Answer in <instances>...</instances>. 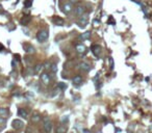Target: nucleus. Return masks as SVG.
Instances as JSON below:
<instances>
[{"label":"nucleus","mask_w":152,"mask_h":133,"mask_svg":"<svg viewBox=\"0 0 152 133\" xmlns=\"http://www.w3.org/2000/svg\"><path fill=\"white\" fill-rule=\"evenodd\" d=\"M49 37V33L47 30H41V31H39L38 34H37V39L39 42H45L47 39Z\"/></svg>","instance_id":"1"},{"label":"nucleus","mask_w":152,"mask_h":133,"mask_svg":"<svg viewBox=\"0 0 152 133\" xmlns=\"http://www.w3.org/2000/svg\"><path fill=\"white\" fill-rule=\"evenodd\" d=\"M43 121H44V129H45V132L46 133H50L51 132V129H52V124L50 122V120L47 118V117H44Z\"/></svg>","instance_id":"2"},{"label":"nucleus","mask_w":152,"mask_h":133,"mask_svg":"<svg viewBox=\"0 0 152 133\" xmlns=\"http://www.w3.org/2000/svg\"><path fill=\"white\" fill-rule=\"evenodd\" d=\"M12 126L16 130H20V129H22V128H23L24 123L22 121H20V120H14L13 123H12Z\"/></svg>","instance_id":"3"},{"label":"nucleus","mask_w":152,"mask_h":133,"mask_svg":"<svg viewBox=\"0 0 152 133\" xmlns=\"http://www.w3.org/2000/svg\"><path fill=\"white\" fill-rule=\"evenodd\" d=\"M91 50H92L93 54L96 56V57H99V55H100V52H101V47L99 45H93L92 48H91Z\"/></svg>","instance_id":"4"},{"label":"nucleus","mask_w":152,"mask_h":133,"mask_svg":"<svg viewBox=\"0 0 152 133\" xmlns=\"http://www.w3.org/2000/svg\"><path fill=\"white\" fill-rule=\"evenodd\" d=\"M88 20H89V17L88 15H83L81 18H80V20H79V26L80 27H84V26L88 24Z\"/></svg>","instance_id":"5"},{"label":"nucleus","mask_w":152,"mask_h":133,"mask_svg":"<svg viewBox=\"0 0 152 133\" xmlns=\"http://www.w3.org/2000/svg\"><path fill=\"white\" fill-rule=\"evenodd\" d=\"M30 21H31V17H30V16H25V17H23L22 19H21L20 23H21V25L26 26V25H27V24L29 23Z\"/></svg>","instance_id":"6"},{"label":"nucleus","mask_w":152,"mask_h":133,"mask_svg":"<svg viewBox=\"0 0 152 133\" xmlns=\"http://www.w3.org/2000/svg\"><path fill=\"white\" fill-rule=\"evenodd\" d=\"M41 80L43 81V83H44V84H49V81H50L49 75L47 73H43L41 75Z\"/></svg>","instance_id":"7"},{"label":"nucleus","mask_w":152,"mask_h":133,"mask_svg":"<svg viewBox=\"0 0 152 133\" xmlns=\"http://www.w3.org/2000/svg\"><path fill=\"white\" fill-rule=\"evenodd\" d=\"M79 68L82 70V71H84V72H89V71L91 70V66L89 64H86V63H81L79 65Z\"/></svg>","instance_id":"8"},{"label":"nucleus","mask_w":152,"mask_h":133,"mask_svg":"<svg viewBox=\"0 0 152 133\" xmlns=\"http://www.w3.org/2000/svg\"><path fill=\"white\" fill-rule=\"evenodd\" d=\"M71 11H72V5H71L70 3H66L63 6V12L65 13V14H69Z\"/></svg>","instance_id":"9"},{"label":"nucleus","mask_w":152,"mask_h":133,"mask_svg":"<svg viewBox=\"0 0 152 133\" xmlns=\"http://www.w3.org/2000/svg\"><path fill=\"white\" fill-rule=\"evenodd\" d=\"M18 114L20 117H22V118H24V119H26L28 117V112H27V110H25L24 108H19V110H18Z\"/></svg>","instance_id":"10"},{"label":"nucleus","mask_w":152,"mask_h":133,"mask_svg":"<svg viewBox=\"0 0 152 133\" xmlns=\"http://www.w3.org/2000/svg\"><path fill=\"white\" fill-rule=\"evenodd\" d=\"M83 13H84V7L83 6H77L75 8V14L77 16H82L83 15Z\"/></svg>","instance_id":"11"},{"label":"nucleus","mask_w":152,"mask_h":133,"mask_svg":"<svg viewBox=\"0 0 152 133\" xmlns=\"http://www.w3.org/2000/svg\"><path fill=\"white\" fill-rule=\"evenodd\" d=\"M81 82H82V77L80 75H77V76L73 78V83L76 84V85H79V84H81Z\"/></svg>","instance_id":"12"},{"label":"nucleus","mask_w":152,"mask_h":133,"mask_svg":"<svg viewBox=\"0 0 152 133\" xmlns=\"http://www.w3.org/2000/svg\"><path fill=\"white\" fill-rule=\"evenodd\" d=\"M53 22L58 26H63L64 25V20L62 19V18H59V17H54L53 18Z\"/></svg>","instance_id":"13"},{"label":"nucleus","mask_w":152,"mask_h":133,"mask_svg":"<svg viewBox=\"0 0 152 133\" xmlns=\"http://www.w3.org/2000/svg\"><path fill=\"white\" fill-rule=\"evenodd\" d=\"M8 114V110L6 108H3V107H0V117L2 118H6Z\"/></svg>","instance_id":"14"},{"label":"nucleus","mask_w":152,"mask_h":133,"mask_svg":"<svg viewBox=\"0 0 152 133\" xmlns=\"http://www.w3.org/2000/svg\"><path fill=\"white\" fill-rule=\"evenodd\" d=\"M56 132H57V133H66L67 132V127L64 126V125H60V126L57 127Z\"/></svg>","instance_id":"15"},{"label":"nucleus","mask_w":152,"mask_h":133,"mask_svg":"<svg viewBox=\"0 0 152 133\" xmlns=\"http://www.w3.org/2000/svg\"><path fill=\"white\" fill-rule=\"evenodd\" d=\"M42 70H43V66H42V65H37L36 66H34L33 73H34V74H39V73H41Z\"/></svg>","instance_id":"16"},{"label":"nucleus","mask_w":152,"mask_h":133,"mask_svg":"<svg viewBox=\"0 0 152 133\" xmlns=\"http://www.w3.org/2000/svg\"><path fill=\"white\" fill-rule=\"evenodd\" d=\"M76 50L78 53H84L85 52V47L83 45H77L76 46Z\"/></svg>","instance_id":"17"},{"label":"nucleus","mask_w":152,"mask_h":133,"mask_svg":"<svg viewBox=\"0 0 152 133\" xmlns=\"http://www.w3.org/2000/svg\"><path fill=\"white\" fill-rule=\"evenodd\" d=\"M24 48H25V51L27 52V53H32L33 51H34V49H33V47L32 46H29V45H24Z\"/></svg>","instance_id":"18"},{"label":"nucleus","mask_w":152,"mask_h":133,"mask_svg":"<svg viewBox=\"0 0 152 133\" xmlns=\"http://www.w3.org/2000/svg\"><path fill=\"white\" fill-rule=\"evenodd\" d=\"M90 37H91V31H85L84 33H82V34H81V37H80V38H81L82 40H88Z\"/></svg>","instance_id":"19"},{"label":"nucleus","mask_w":152,"mask_h":133,"mask_svg":"<svg viewBox=\"0 0 152 133\" xmlns=\"http://www.w3.org/2000/svg\"><path fill=\"white\" fill-rule=\"evenodd\" d=\"M32 5V0H25V1H24V6L25 7H30V6H31Z\"/></svg>","instance_id":"20"},{"label":"nucleus","mask_w":152,"mask_h":133,"mask_svg":"<svg viewBox=\"0 0 152 133\" xmlns=\"http://www.w3.org/2000/svg\"><path fill=\"white\" fill-rule=\"evenodd\" d=\"M50 69H51V71H52V72H53V73L57 72V65L52 64V65H51V66H50Z\"/></svg>","instance_id":"21"},{"label":"nucleus","mask_w":152,"mask_h":133,"mask_svg":"<svg viewBox=\"0 0 152 133\" xmlns=\"http://www.w3.org/2000/svg\"><path fill=\"white\" fill-rule=\"evenodd\" d=\"M58 87L62 88V90H66V88H67V84L64 83V82H59L58 83Z\"/></svg>","instance_id":"22"},{"label":"nucleus","mask_w":152,"mask_h":133,"mask_svg":"<svg viewBox=\"0 0 152 133\" xmlns=\"http://www.w3.org/2000/svg\"><path fill=\"white\" fill-rule=\"evenodd\" d=\"M40 119H41V117H40V116H38V114H37V116L32 117V122H38Z\"/></svg>","instance_id":"23"},{"label":"nucleus","mask_w":152,"mask_h":133,"mask_svg":"<svg viewBox=\"0 0 152 133\" xmlns=\"http://www.w3.org/2000/svg\"><path fill=\"white\" fill-rule=\"evenodd\" d=\"M110 63H111V68H114V60H112L111 57H110Z\"/></svg>","instance_id":"24"},{"label":"nucleus","mask_w":152,"mask_h":133,"mask_svg":"<svg viewBox=\"0 0 152 133\" xmlns=\"http://www.w3.org/2000/svg\"><path fill=\"white\" fill-rule=\"evenodd\" d=\"M4 122H5V118H0V123H4Z\"/></svg>","instance_id":"25"},{"label":"nucleus","mask_w":152,"mask_h":133,"mask_svg":"<svg viewBox=\"0 0 152 133\" xmlns=\"http://www.w3.org/2000/svg\"><path fill=\"white\" fill-rule=\"evenodd\" d=\"M2 49H3V46H2V45H1V44H0V51H1V50H2Z\"/></svg>","instance_id":"26"},{"label":"nucleus","mask_w":152,"mask_h":133,"mask_svg":"<svg viewBox=\"0 0 152 133\" xmlns=\"http://www.w3.org/2000/svg\"><path fill=\"white\" fill-rule=\"evenodd\" d=\"M71 1H72V2H76V1H77V0H71Z\"/></svg>","instance_id":"27"},{"label":"nucleus","mask_w":152,"mask_h":133,"mask_svg":"<svg viewBox=\"0 0 152 133\" xmlns=\"http://www.w3.org/2000/svg\"><path fill=\"white\" fill-rule=\"evenodd\" d=\"M8 133H12V132H8Z\"/></svg>","instance_id":"28"}]
</instances>
